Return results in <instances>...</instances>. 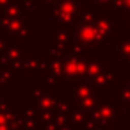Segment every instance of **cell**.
<instances>
[{"instance_id":"1","label":"cell","mask_w":130,"mask_h":130,"mask_svg":"<svg viewBox=\"0 0 130 130\" xmlns=\"http://www.w3.org/2000/svg\"><path fill=\"white\" fill-rule=\"evenodd\" d=\"M128 2H130V0H128Z\"/></svg>"}]
</instances>
